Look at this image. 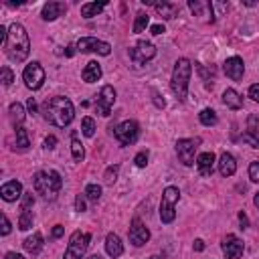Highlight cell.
<instances>
[{"label": "cell", "mask_w": 259, "mask_h": 259, "mask_svg": "<svg viewBox=\"0 0 259 259\" xmlns=\"http://www.w3.org/2000/svg\"><path fill=\"white\" fill-rule=\"evenodd\" d=\"M41 112H43L45 120H47L49 124L57 126V128L69 126V124L73 122V118H75V108H73L71 100H67V98H63V96H55V98L47 100V102L43 104Z\"/></svg>", "instance_id": "1"}, {"label": "cell", "mask_w": 259, "mask_h": 259, "mask_svg": "<svg viewBox=\"0 0 259 259\" xmlns=\"http://www.w3.org/2000/svg\"><path fill=\"white\" fill-rule=\"evenodd\" d=\"M31 53V39L27 29L21 23H13L9 27V43H7V55L11 61L23 63Z\"/></svg>", "instance_id": "2"}, {"label": "cell", "mask_w": 259, "mask_h": 259, "mask_svg": "<svg viewBox=\"0 0 259 259\" xmlns=\"http://www.w3.org/2000/svg\"><path fill=\"white\" fill-rule=\"evenodd\" d=\"M33 187H35L37 195H41L47 201H53L57 197V193L61 191L63 181L57 170H39L33 177Z\"/></svg>", "instance_id": "3"}, {"label": "cell", "mask_w": 259, "mask_h": 259, "mask_svg": "<svg viewBox=\"0 0 259 259\" xmlns=\"http://www.w3.org/2000/svg\"><path fill=\"white\" fill-rule=\"evenodd\" d=\"M191 73H193V65L189 59H179L175 65V71H172V81H170V88L175 92L179 102L187 100L189 94V81H191Z\"/></svg>", "instance_id": "4"}, {"label": "cell", "mask_w": 259, "mask_h": 259, "mask_svg": "<svg viewBox=\"0 0 259 259\" xmlns=\"http://www.w3.org/2000/svg\"><path fill=\"white\" fill-rule=\"evenodd\" d=\"M181 201V191L177 187H166L162 193V203H160V219L162 223H172L177 217V203Z\"/></svg>", "instance_id": "5"}, {"label": "cell", "mask_w": 259, "mask_h": 259, "mask_svg": "<svg viewBox=\"0 0 259 259\" xmlns=\"http://www.w3.org/2000/svg\"><path fill=\"white\" fill-rule=\"evenodd\" d=\"M90 239H92V235L75 231L69 237V245H67V251H65L63 259H83L85 251H88V245H90Z\"/></svg>", "instance_id": "6"}, {"label": "cell", "mask_w": 259, "mask_h": 259, "mask_svg": "<svg viewBox=\"0 0 259 259\" xmlns=\"http://www.w3.org/2000/svg\"><path fill=\"white\" fill-rule=\"evenodd\" d=\"M112 130H114L116 140H118L122 146H132V144L138 140V136H140V126H138L136 120H126V122L118 124L116 128L112 126Z\"/></svg>", "instance_id": "7"}, {"label": "cell", "mask_w": 259, "mask_h": 259, "mask_svg": "<svg viewBox=\"0 0 259 259\" xmlns=\"http://www.w3.org/2000/svg\"><path fill=\"white\" fill-rule=\"evenodd\" d=\"M23 79H25V85H27L29 90L37 92V90L43 88V83H45V69L41 67V63L35 61V63H31V65L25 67Z\"/></svg>", "instance_id": "8"}, {"label": "cell", "mask_w": 259, "mask_h": 259, "mask_svg": "<svg viewBox=\"0 0 259 259\" xmlns=\"http://www.w3.org/2000/svg\"><path fill=\"white\" fill-rule=\"evenodd\" d=\"M77 51H79V53H98V55L108 57V55L112 53V47H110V43L100 41V39H96V37H83V39H79V43H77Z\"/></svg>", "instance_id": "9"}, {"label": "cell", "mask_w": 259, "mask_h": 259, "mask_svg": "<svg viewBox=\"0 0 259 259\" xmlns=\"http://www.w3.org/2000/svg\"><path fill=\"white\" fill-rule=\"evenodd\" d=\"M201 140H193V138H183L177 142V156L185 166H193L195 164V154L199 148Z\"/></svg>", "instance_id": "10"}, {"label": "cell", "mask_w": 259, "mask_h": 259, "mask_svg": "<svg viewBox=\"0 0 259 259\" xmlns=\"http://www.w3.org/2000/svg\"><path fill=\"white\" fill-rule=\"evenodd\" d=\"M116 104V90L112 85H104L102 92H100V98L96 102V112L104 118H108L112 114V106Z\"/></svg>", "instance_id": "11"}, {"label": "cell", "mask_w": 259, "mask_h": 259, "mask_svg": "<svg viewBox=\"0 0 259 259\" xmlns=\"http://www.w3.org/2000/svg\"><path fill=\"white\" fill-rule=\"evenodd\" d=\"M154 55H156V47L152 43H148V41H140V43H136V47L130 49V57L138 65L154 59Z\"/></svg>", "instance_id": "12"}, {"label": "cell", "mask_w": 259, "mask_h": 259, "mask_svg": "<svg viewBox=\"0 0 259 259\" xmlns=\"http://www.w3.org/2000/svg\"><path fill=\"white\" fill-rule=\"evenodd\" d=\"M148 239H150L148 227L140 219H134L132 221V227H130V241H132V245L134 247H142V245L148 243Z\"/></svg>", "instance_id": "13"}, {"label": "cell", "mask_w": 259, "mask_h": 259, "mask_svg": "<svg viewBox=\"0 0 259 259\" xmlns=\"http://www.w3.org/2000/svg\"><path fill=\"white\" fill-rule=\"evenodd\" d=\"M221 247H223V253L227 259H239L243 255V241L237 235H227L223 239Z\"/></svg>", "instance_id": "14"}, {"label": "cell", "mask_w": 259, "mask_h": 259, "mask_svg": "<svg viewBox=\"0 0 259 259\" xmlns=\"http://www.w3.org/2000/svg\"><path fill=\"white\" fill-rule=\"evenodd\" d=\"M223 69H225L227 77H231L233 81H239V79H243L245 65H243V59H241V57H229V59L223 63Z\"/></svg>", "instance_id": "15"}, {"label": "cell", "mask_w": 259, "mask_h": 259, "mask_svg": "<svg viewBox=\"0 0 259 259\" xmlns=\"http://www.w3.org/2000/svg\"><path fill=\"white\" fill-rule=\"evenodd\" d=\"M243 142L251 144L253 148H259V116H249L247 118V132L243 134Z\"/></svg>", "instance_id": "16"}, {"label": "cell", "mask_w": 259, "mask_h": 259, "mask_svg": "<svg viewBox=\"0 0 259 259\" xmlns=\"http://www.w3.org/2000/svg\"><path fill=\"white\" fill-rule=\"evenodd\" d=\"M189 9L193 11L195 17H207V23H213V5L207 0H189Z\"/></svg>", "instance_id": "17"}, {"label": "cell", "mask_w": 259, "mask_h": 259, "mask_svg": "<svg viewBox=\"0 0 259 259\" xmlns=\"http://www.w3.org/2000/svg\"><path fill=\"white\" fill-rule=\"evenodd\" d=\"M25 193H23V185L19 181H11L7 185H3V189H0V197H3L7 203H15L17 199H21Z\"/></svg>", "instance_id": "18"}, {"label": "cell", "mask_w": 259, "mask_h": 259, "mask_svg": "<svg viewBox=\"0 0 259 259\" xmlns=\"http://www.w3.org/2000/svg\"><path fill=\"white\" fill-rule=\"evenodd\" d=\"M67 13V7H65V3H47L45 7H43V13H41V17H43V21H57L61 15H65Z\"/></svg>", "instance_id": "19"}, {"label": "cell", "mask_w": 259, "mask_h": 259, "mask_svg": "<svg viewBox=\"0 0 259 259\" xmlns=\"http://www.w3.org/2000/svg\"><path fill=\"white\" fill-rule=\"evenodd\" d=\"M235 170H237V160H235V156L229 154V152H223L221 158H219V172H221L223 177H233Z\"/></svg>", "instance_id": "20"}, {"label": "cell", "mask_w": 259, "mask_h": 259, "mask_svg": "<svg viewBox=\"0 0 259 259\" xmlns=\"http://www.w3.org/2000/svg\"><path fill=\"white\" fill-rule=\"evenodd\" d=\"M197 166H199L201 177H211L213 175V166H215V154L213 152H203L197 158Z\"/></svg>", "instance_id": "21"}, {"label": "cell", "mask_w": 259, "mask_h": 259, "mask_svg": "<svg viewBox=\"0 0 259 259\" xmlns=\"http://www.w3.org/2000/svg\"><path fill=\"white\" fill-rule=\"evenodd\" d=\"M81 77H83L85 83H96V81H100V79H102V67H100V63H98V61H90L88 65H85Z\"/></svg>", "instance_id": "22"}, {"label": "cell", "mask_w": 259, "mask_h": 259, "mask_svg": "<svg viewBox=\"0 0 259 259\" xmlns=\"http://www.w3.org/2000/svg\"><path fill=\"white\" fill-rule=\"evenodd\" d=\"M106 253H108L110 257H114V259L124 253V245H122V241H120V237H118L116 233H110V235L106 237Z\"/></svg>", "instance_id": "23"}, {"label": "cell", "mask_w": 259, "mask_h": 259, "mask_svg": "<svg viewBox=\"0 0 259 259\" xmlns=\"http://www.w3.org/2000/svg\"><path fill=\"white\" fill-rule=\"evenodd\" d=\"M43 245L45 243H43V235L41 233H33V237H27L25 243H23L25 251L31 253V255H39L43 251Z\"/></svg>", "instance_id": "24"}, {"label": "cell", "mask_w": 259, "mask_h": 259, "mask_svg": "<svg viewBox=\"0 0 259 259\" xmlns=\"http://www.w3.org/2000/svg\"><path fill=\"white\" fill-rule=\"evenodd\" d=\"M154 9L158 11V15L166 21H172L177 15H179V7L172 5V3H154Z\"/></svg>", "instance_id": "25"}, {"label": "cell", "mask_w": 259, "mask_h": 259, "mask_svg": "<svg viewBox=\"0 0 259 259\" xmlns=\"http://www.w3.org/2000/svg\"><path fill=\"white\" fill-rule=\"evenodd\" d=\"M223 102H225V106L231 108V110H241V108H243V98H241L235 90H225Z\"/></svg>", "instance_id": "26"}, {"label": "cell", "mask_w": 259, "mask_h": 259, "mask_svg": "<svg viewBox=\"0 0 259 259\" xmlns=\"http://www.w3.org/2000/svg\"><path fill=\"white\" fill-rule=\"evenodd\" d=\"M106 5L108 3H88V5H83L81 7V17L83 19H94L106 9Z\"/></svg>", "instance_id": "27"}, {"label": "cell", "mask_w": 259, "mask_h": 259, "mask_svg": "<svg viewBox=\"0 0 259 259\" xmlns=\"http://www.w3.org/2000/svg\"><path fill=\"white\" fill-rule=\"evenodd\" d=\"M11 118H13V122H15V126H21L23 122H25V118H27V114H25V108H23V104H13L11 106Z\"/></svg>", "instance_id": "28"}, {"label": "cell", "mask_w": 259, "mask_h": 259, "mask_svg": "<svg viewBox=\"0 0 259 259\" xmlns=\"http://www.w3.org/2000/svg\"><path fill=\"white\" fill-rule=\"evenodd\" d=\"M31 142H29V134L23 126H17V148L19 150H29Z\"/></svg>", "instance_id": "29"}, {"label": "cell", "mask_w": 259, "mask_h": 259, "mask_svg": "<svg viewBox=\"0 0 259 259\" xmlns=\"http://www.w3.org/2000/svg\"><path fill=\"white\" fill-rule=\"evenodd\" d=\"M148 25H150V17H148L146 13H138V15H136V21H134L132 31L138 35V33H142V31H144Z\"/></svg>", "instance_id": "30"}, {"label": "cell", "mask_w": 259, "mask_h": 259, "mask_svg": "<svg viewBox=\"0 0 259 259\" xmlns=\"http://www.w3.org/2000/svg\"><path fill=\"white\" fill-rule=\"evenodd\" d=\"M199 120H201V124L203 126H215L217 122H219V118H217V114L211 110V108H207V110H203L201 114H199Z\"/></svg>", "instance_id": "31"}, {"label": "cell", "mask_w": 259, "mask_h": 259, "mask_svg": "<svg viewBox=\"0 0 259 259\" xmlns=\"http://www.w3.org/2000/svg\"><path fill=\"white\" fill-rule=\"evenodd\" d=\"M71 154H73V160H75V162H83V158H85L83 144H81L77 138L71 140Z\"/></svg>", "instance_id": "32"}, {"label": "cell", "mask_w": 259, "mask_h": 259, "mask_svg": "<svg viewBox=\"0 0 259 259\" xmlns=\"http://www.w3.org/2000/svg\"><path fill=\"white\" fill-rule=\"evenodd\" d=\"M33 227V213L21 209V217H19V229L21 231H29Z\"/></svg>", "instance_id": "33"}, {"label": "cell", "mask_w": 259, "mask_h": 259, "mask_svg": "<svg viewBox=\"0 0 259 259\" xmlns=\"http://www.w3.org/2000/svg\"><path fill=\"white\" fill-rule=\"evenodd\" d=\"M96 122H94V118H83V122H81V132H83V136H88V138H94V134H96Z\"/></svg>", "instance_id": "34"}, {"label": "cell", "mask_w": 259, "mask_h": 259, "mask_svg": "<svg viewBox=\"0 0 259 259\" xmlns=\"http://www.w3.org/2000/svg\"><path fill=\"white\" fill-rule=\"evenodd\" d=\"M83 195L88 197L90 201L98 203V201L102 199V187H100V185H88V187H85V193H83Z\"/></svg>", "instance_id": "35"}, {"label": "cell", "mask_w": 259, "mask_h": 259, "mask_svg": "<svg viewBox=\"0 0 259 259\" xmlns=\"http://www.w3.org/2000/svg\"><path fill=\"white\" fill-rule=\"evenodd\" d=\"M118 170H120L118 164H114V166H110V168L106 170V175H104L106 185H114V183H116V179H118Z\"/></svg>", "instance_id": "36"}, {"label": "cell", "mask_w": 259, "mask_h": 259, "mask_svg": "<svg viewBox=\"0 0 259 259\" xmlns=\"http://www.w3.org/2000/svg\"><path fill=\"white\" fill-rule=\"evenodd\" d=\"M0 77H3L0 81H3L5 85H11V83L15 81V73H13L9 67H3V69H0Z\"/></svg>", "instance_id": "37"}, {"label": "cell", "mask_w": 259, "mask_h": 259, "mask_svg": "<svg viewBox=\"0 0 259 259\" xmlns=\"http://www.w3.org/2000/svg\"><path fill=\"white\" fill-rule=\"evenodd\" d=\"M249 179L253 183H259V162H251L249 164Z\"/></svg>", "instance_id": "38"}, {"label": "cell", "mask_w": 259, "mask_h": 259, "mask_svg": "<svg viewBox=\"0 0 259 259\" xmlns=\"http://www.w3.org/2000/svg\"><path fill=\"white\" fill-rule=\"evenodd\" d=\"M134 162H136L138 168H146V164H148V152H138L136 158H134Z\"/></svg>", "instance_id": "39"}, {"label": "cell", "mask_w": 259, "mask_h": 259, "mask_svg": "<svg viewBox=\"0 0 259 259\" xmlns=\"http://www.w3.org/2000/svg\"><path fill=\"white\" fill-rule=\"evenodd\" d=\"M33 205H35V195L33 193H25L23 195V209L25 211H31Z\"/></svg>", "instance_id": "40"}, {"label": "cell", "mask_w": 259, "mask_h": 259, "mask_svg": "<svg viewBox=\"0 0 259 259\" xmlns=\"http://www.w3.org/2000/svg\"><path fill=\"white\" fill-rule=\"evenodd\" d=\"M85 195H77V199H75V209L79 211V213H83L85 211V207H88V203H85Z\"/></svg>", "instance_id": "41"}, {"label": "cell", "mask_w": 259, "mask_h": 259, "mask_svg": "<svg viewBox=\"0 0 259 259\" xmlns=\"http://www.w3.org/2000/svg\"><path fill=\"white\" fill-rule=\"evenodd\" d=\"M249 98H251L255 104H259V83H253L251 88H249Z\"/></svg>", "instance_id": "42"}, {"label": "cell", "mask_w": 259, "mask_h": 259, "mask_svg": "<svg viewBox=\"0 0 259 259\" xmlns=\"http://www.w3.org/2000/svg\"><path fill=\"white\" fill-rule=\"evenodd\" d=\"M0 221H3V235H9V233H11V229H13V225H11L9 217H7V215H3V217H0Z\"/></svg>", "instance_id": "43"}, {"label": "cell", "mask_w": 259, "mask_h": 259, "mask_svg": "<svg viewBox=\"0 0 259 259\" xmlns=\"http://www.w3.org/2000/svg\"><path fill=\"white\" fill-rule=\"evenodd\" d=\"M43 146H45V150H53L57 146V138L55 136H47L45 142H43Z\"/></svg>", "instance_id": "44"}, {"label": "cell", "mask_w": 259, "mask_h": 259, "mask_svg": "<svg viewBox=\"0 0 259 259\" xmlns=\"http://www.w3.org/2000/svg\"><path fill=\"white\" fill-rule=\"evenodd\" d=\"M63 233H65V227L63 225H55L51 235H53V239H59V237H63Z\"/></svg>", "instance_id": "45"}, {"label": "cell", "mask_w": 259, "mask_h": 259, "mask_svg": "<svg viewBox=\"0 0 259 259\" xmlns=\"http://www.w3.org/2000/svg\"><path fill=\"white\" fill-rule=\"evenodd\" d=\"M150 33H152V35H162V33H164V27H162V25H152V27H150Z\"/></svg>", "instance_id": "46"}, {"label": "cell", "mask_w": 259, "mask_h": 259, "mask_svg": "<svg viewBox=\"0 0 259 259\" xmlns=\"http://www.w3.org/2000/svg\"><path fill=\"white\" fill-rule=\"evenodd\" d=\"M239 221H241V229H247V227H249V221H247V215H245L243 211L239 213Z\"/></svg>", "instance_id": "47"}, {"label": "cell", "mask_w": 259, "mask_h": 259, "mask_svg": "<svg viewBox=\"0 0 259 259\" xmlns=\"http://www.w3.org/2000/svg\"><path fill=\"white\" fill-rule=\"evenodd\" d=\"M27 106H29V112H31V114H37V102H35V98H31V100L27 102Z\"/></svg>", "instance_id": "48"}, {"label": "cell", "mask_w": 259, "mask_h": 259, "mask_svg": "<svg viewBox=\"0 0 259 259\" xmlns=\"http://www.w3.org/2000/svg\"><path fill=\"white\" fill-rule=\"evenodd\" d=\"M154 104H156V108H164V106H166V102H164V100H160V96H158V94H154Z\"/></svg>", "instance_id": "49"}, {"label": "cell", "mask_w": 259, "mask_h": 259, "mask_svg": "<svg viewBox=\"0 0 259 259\" xmlns=\"http://www.w3.org/2000/svg\"><path fill=\"white\" fill-rule=\"evenodd\" d=\"M205 249V241L203 239H197L195 241V251H203Z\"/></svg>", "instance_id": "50"}, {"label": "cell", "mask_w": 259, "mask_h": 259, "mask_svg": "<svg viewBox=\"0 0 259 259\" xmlns=\"http://www.w3.org/2000/svg\"><path fill=\"white\" fill-rule=\"evenodd\" d=\"M5 259H23V255H19V253L11 251V253H7V255H5Z\"/></svg>", "instance_id": "51"}, {"label": "cell", "mask_w": 259, "mask_h": 259, "mask_svg": "<svg viewBox=\"0 0 259 259\" xmlns=\"http://www.w3.org/2000/svg\"><path fill=\"white\" fill-rule=\"evenodd\" d=\"M245 7H255V0H243Z\"/></svg>", "instance_id": "52"}, {"label": "cell", "mask_w": 259, "mask_h": 259, "mask_svg": "<svg viewBox=\"0 0 259 259\" xmlns=\"http://www.w3.org/2000/svg\"><path fill=\"white\" fill-rule=\"evenodd\" d=\"M73 53H75V51H73V45H69V47H67V57H71Z\"/></svg>", "instance_id": "53"}, {"label": "cell", "mask_w": 259, "mask_h": 259, "mask_svg": "<svg viewBox=\"0 0 259 259\" xmlns=\"http://www.w3.org/2000/svg\"><path fill=\"white\" fill-rule=\"evenodd\" d=\"M253 205H255V207H257V209H259V193H257V195H255V199H253Z\"/></svg>", "instance_id": "54"}, {"label": "cell", "mask_w": 259, "mask_h": 259, "mask_svg": "<svg viewBox=\"0 0 259 259\" xmlns=\"http://www.w3.org/2000/svg\"><path fill=\"white\" fill-rule=\"evenodd\" d=\"M90 259H102V257H100V255H92Z\"/></svg>", "instance_id": "55"}, {"label": "cell", "mask_w": 259, "mask_h": 259, "mask_svg": "<svg viewBox=\"0 0 259 259\" xmlns=\"http://www.w3.org/2000/svg\"><path fill=\"white\" fill-rule=\"evenodd\" d=\"M150 259H160V257H150Z\"/></svg>", "instance_id": "56"}]
</instances>
